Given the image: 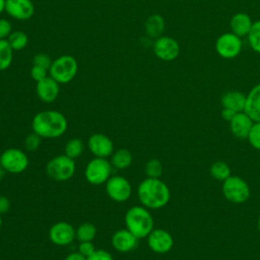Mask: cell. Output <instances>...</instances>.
I'll return each instance as SVG.
<instances>
[{
  "mask_svg": "<svg viewBox=\"0 0 260 260\" xmlns=\"http://www.w3.org/2000/svg\"><path fill=\"white\" fill-rule=\"evenodd\" d=\"M68 127L66 117L56 110H44L37 113L31 121L32 132L42 138L52 139L62 136Z\"/></svg>",
  "mask_w": 260,
  "mask_h": 260,
  "instance_id": "6da1fadb",
  "label": "cell"
},
{
  "mask_svg": "<svg viewBox=\"0 0 260 260\" xmlns=\"http://www.w3.org/2000/svg\"><path fill=\"white\" fill-rule=\"evenodd\" d=\"M137 196L142 206L159 209L170 201L171 192L168 185L159 178H146L139 184Z\"/></svg>",
  "mask_w": 260,
  "mask_h": 260,
  "instance_id": "7a4b0ae2",
  "label": "cell"
},
{
  "mask_svg": "<svg viewBox=\"0 0 260 260\" xmlns=\"http://www.w3.org/2000/svg\"><path fill=\"white\" fill-rule=\"evenodd\" d=\"M125 225L138 240L146 238L154 229V221L149 209L136 205L130 207L125 213Z\"/></svg>",
  "mask_w": 260,
  "mask_h": 260,
  "instance_id": "3957f363",
  "label": "cell"
},
{
  "mask_svg": "<svg viewBox=\"0 0 260 260\" xmlns=\"http://www.w3.org/2000/svg\"><path fill=\"white\" fill-rule=\"evenodd\" d=\"M78 72L77 60L71 55H61L53 60L49 75L59 84L69 83L74 79Z\"/></svg>",
  "mask_w": 260,
  "mask_h": 260,
  "instance_id": "277c9868",
  "label": "cell"
},
{
  "mask_svg": "<svg viewBox=\"0 0 260 260\" xmlns=\"http://www.w3.org/2000/svg\"><path fill=\"white\" fill-rule=\"evenodd\" d=\"M224 198L236 204L246 202L250 197V188L247 182L238 176H230L222 182L221 186Z\"/></svg>",
  "mask_w": 260,
  "mask_h": 260,
  "instance_id": "5b68a950",
  "label": "cell"
},
{
  "mask_svg": "<svg viewBox=\"0 0 260 260\" xmlns=\"http://www.w3.org/2000/svg\"><path fill=\"white\" fill-rule=\"evenodd\" d=\"M75 161L66 154H60L51 158L47 166L46 172L50 178L55 181L63 182L73 177L75 173Z\"/></svg>",
  "mask_w": 260,
  "mask_h": 260,
  "instance_id": "8992f818",
  "label": "cell"
},
{
  "mask_svg": "<svg viewBox=\"0 0 260 260\" xmlns=\"http://www.w3.org/2000/svg\"><path fill=\"white\" fill-rule=\"evenodd\" d=\"M113 166L110 160L103 157H94L85 167L84 176L91 185H102L110 179L113 172Z\"/></svg>",
  "mask_w": 260,
  "mask_h": 260,
  "instance_id": "52a82bcc",
  "label": "cell"
},
{
  "mask_svg": "<svg viewBox=\"0 0 260 260\" xmlns=\"http://www.w3.org/2000/svg\"><path fill=\"white\" fill-rule=\"evenodd\" d=\"M28 165L27 154L19 148L11 147L0 154V166L6 173L20 174L27 169Z\"/></svg>",
  "mask_w": 260,
  "mask_h": 260,
  "instance_id": "ba28073f",
  "label": "cell"
},
{
  "mask_svg": "<svg viewBox=\"0 0 260 260\" xmlns=\"http://www.w3.org/2000/svg\"><path fill=\"white\" fill-rule=\"evenodd\" d=\"M107 195L115 202H125L132 194V187L130 182L122 176H111L106 182Z\"/></svg>",
  "mask_w": 260,
  "mask_h": 260,
  "instance_id": "9c48e42d",
  "label": "cell"
},
{
  "mask_svg": "<svg viewBox=\"0 0 260 260\" xmlns=\"http://www.w3.org/2000/svg\"><path fill=\"white\" fill-rule=\"evenodd\" d=\"M242 40L233 32H224L215 42V51L223 59H234L242 51Z\"/></svg>",
  "mask_w": 260,
  "mask_h": 260,
  "instance_id": "30bf717a",
  "label": "cell"
},
{
  "mask_svg": "<svg viewBox=\"0 0 260 260\" xmlns=\"http://www.w3.org/2000/svg\"><path fill=\"white\" fill-rule=\"evenodd\" d=\"M154 55L162 61H173L180 54V45L172 37L160 36L154 40L152 45Z\"/></svg>",
  "mask_w": 260,
  "mask_h": 260,
  "instance_id": "8fae6325",
  "label": "cell"
},
{
  "mask_svg": "<svg viewBox=\"0 0 260 260\" xmlns=\"http://www.w3.org/2000/svg\"><path fill=\"white\" fill-rule=\"evenodd\" d=\"M146 239L149 249L157 254L168 253L174 245L172 235L164 229H153Z\"/></svg>",
  "mask_w": 260,
  "mask_h": 260,
  "instance_id": "7c38bea8",
  "label": "cell"
},
{
  "mask_svg": "<svg viewBox=\"0 0 260 260\" xmlns=\"http://www.w3.org/2000/svg\"><path fill=\"white\" fill-rule=\"evenodd\" d=\"M49 239L57 246H67L76 239L75 229L67 221H58L50 228Z\"/></svg>",
  "mask_w": 260,
  "mask_h": 260,
  "instance_id": "4fadbf2b",
  "label": "cell"
},
{
  "mask_svg": "<svg viewBox=\"0 0 260 260\" xmlns=\"http://www.w3.org/2000/svg\"><path fill=\"white\" fill-rule=\"evenodd\" d=\"M87 148L94 157L107 158L114 152L113 141L103 133L91 134L87 140Z\"/></svg>",
  "mask_w": 260,
  "mask_h": 260,
  "instance_id": "5bb4252c",
  "label": "cell"
},
{
  "mask_svg": "<svg viewBox=\"0 0 260 260\" xmlns=\"http://www.w3.org/2000/svg\"><path fill=\"white\" fill-rule=\"evenodd\" d=\"M5 12L15 20H28L35 13L31 0H6Z\"/></svg>",
  "mask_w": 260,
  "mask_h": 260,
  "instance_id": "9a60e30c",
  "label": "cell"
},
{
  "mask_svg": "<svg viewBox=\"0 0 260 260\" xmlns=\"http://www.w3.org/2000/svg\"><path fill=\"white\" fill-rule=\"evenodd\" d=\"M60 84L50 75L37 82L36 92L43 103H53L59 94Z\"/></svg>",
  "mask_w": 260,
  "mask_h": 260,
  "instance_id": "2e32d148",
  "label": "cell"
},
{
  "mask_svg": "<svg viewBox=\"0 0 260 260\" xmlns=\"http://www.w3.org/2000/svg\"><path fill=\"white\" fill-rule=\"evenodd\" d=\"M111 242L116 251L127 253L136 248L138 239L127 229H121L113 234Z\"/></svg>",
  "mask_w": 260,
  "mask_h": 260,
  "instance_id": "e0dca14e",
  "label": "cell"
},
{
  "mask_svg": "<svg viewBox=\"0 0 260 260\" xmlns=\"http://www.w3.org/2000/svg\"><path fill=\"white\" fill-rule=\"evenodd\" d=\"M253 124L254 121L245 111H243L235 115V117L230 122V127L234 136L244 139L248 137Z\"/></svg>",
  "mask_w": 260,
  "mask_h": 260,
  "instance_id": "ac0fdd59",
  "label": "cell"
},
{
  "mask_svg": "<svg viewBox=\"0 0 260 260\" xmlns=\"http://www.w3.org/2000/svg\"><path fill=\"white\" fill-rule=\"evenodd\" d=\"M244 111L254 122H260V83L252 87L246 95Z\"/></svg>",
  "mask_w": 260,
  "mask_h": 260,
  "instance_id": "d6986e66",
  "label": "cell"
},
{
  "mask_svg": "<svg viewBox=\"0 0 260 260\" xmlns=\"http://www.w3.org/2000/svg\"><path fill=\"white\" fill-rule=\"evenodd\" d=\"M252 24H253V21L251 17L245 12H238L234 14L230 20V26H231L232 32L240 38L248 36L252 27Z\"/></svg>",
  "mask_w": 260,
  "mask_h": 260,
  "instance_id": "ffe728a7",
  "label": "cell"
},
{
  "mask_svg": "<svg viewBox=\"0 0 260 260\" xmlns=\"http://www.w3.org/2000/svg\"><path fill=\"white\" fill-rule=\"evenodd\" d=\"M222 108L231 109L237 113L243 112L246 105V95L239 90H229L220 99Z\"/></svg>",
  "mask_w": 260,
  "mask_h": 260,
  "instance_id": "44dd1931",
  "label": "cell"
},
{
  "mask_svg": "<svg viewBox=\"0 0 260 260\" xmlns=\"http://www.w3.org/2000/svg\"><path fill=\"white\" fill-rule=\"evenodd\" d=\"M165 27H166L165 19L159 14L149 15L144 24V28L147 37L154 40L162 36L165 31Z\"/></svg>",
  "mask_w": 260,
  "mask_h": 260,
  "instance_id": "7402d4cb",
  "label": "cell"
},
{
  "mask_svg": "<svg viewBox=\"0 0 260 260\" xmlns=\"http://www.w3.org/2000/svg\"><path fill=\"white\" fill-rule=\"evenodd\" d=\"M110 161L114 169L125 170L131 166L133 161V155L130 150L126 148H120L112 153Z\"/></svg>",
  "mask_w": 260,
  "mask_h": 260,
  "instance_id": "603a6c76",
  "label": "cell"
},
{
  "mask_svg": "<svg viewBox=\"0 0 260 260\" xmlns=\"http://www.w3.org/2000/svg\"><path fill=\"white\" fill-rule=\"evenodd\" d=\"M13 52L7 40H0V71L10 67L13 60Z\"/></svg>",
  "mask_w": 260,
  "mask_h": 260,
  "instance_id": "cb8c5ba5",
  "label": "cell"
},
{
  "mask_svg": "<svg viewBox=\"0 0 260 260\" xmlns=\"http://www.w3.org/2000/svg\"><path fill=\"white\" fill-rule=\"evenodd\" d=\"M7 42L13 51H20L27 46L28 37L22 30H13L7 38Z\"/></svg>",
  "mask_w": 260,
  "mask_h": 260,
  "instance_id": "d4e9b609",
  "label": "cell"
},
{
  "mask_svg": "<svg viewBox=\"0 0 260 260\" xmlns=\"http://www.w3.org/2000/svg\"><path fill=\"white\" fill-rule=\"evenodd\" d=\"M209 172L213 179L221 182H223L225 179H228L231 176V169L229 165L221 160H217L213 162L209 169Z\"/></svg>",
  "mask_w": 260,
  "mask_h": 260,
  "instance_id": "484cf974",
  "label": "cell"
},
{
  "mask_svg": "<svg viewBox=\"0 0 260 260\" xmlns=\"http://www.w3.org/2000/svg\"><path fill=\"white\" fill-rule=\"evenodd\" d=\"M75 236L79 242L92 241L96 236V228L91 222H83L75 230Z\"/></svg>",
  "mask_w": 260,
  "mask_h": 260,
  "instance_id": "4316f807",
  "label": "cell"
},
{
  "mask_svg": "<svg viewBox=\"0 0 260 260\" xmlns=\"http://www.w3.org/2000/svg\"><path fill=\"white\" fill-rule=\"evenodd\" d=\"M64 151H65L64 154H66L70 158L75 159L79 157L84 151V143L79 138H72L66 142Z\"/></svg>",
  "mask_w": 260,
  "mask_h": 260,
  "instance_id": "83f0119b",
  "label": "cell"
},
{
  "mask_svg": "<svg viewBox=\"0 0 260 260\" xmlns=\"http://www.w3.org/2000/svg\"><path fill=\"white\" fill-rule=\"evenodd\" d=\"M248 42L253 51L260 54V20L253 22L248 34Z\"/></svg>",
  "mask_w": 260,
  "mask_h": 260,
  "instance_id": "f1b7e54d",
  "label": "cell"
},
{
  "mask_svg": "<svg viewBox=\"0 0 260 260\" xmlns=\"http://www.w3.org/2000/svg\"><path fill=\"white\" fill-rule=\"evenodd\" d=\"M144 172L147 178H160L162 174V164L157 158H151L146 162Z\"/></svg>",
  "mask_w": 260,
  "mask_h": 260,
  "instance_id": "f546056e",
  "label": "cell"
},
{
  "mask_svg": "<svg viewBox=\"0 0 260 260\" xmlns=\"http://www.w3.org/2000/svg\"><path fill=\"white\" fill-rule=\"evenodd\" d=\"M42 142V137L39 136L37 133L31 132L28 135H26L23 145H24V149L28 152H34L36 150H38V148L40 147Z\"/></svg>",
  "mask_w": 260,
  "mask_h": 260,
  "instance_id": "4dcf8cb0",
  "label": "cell"
},
{
  "mask_svg": "<svg viewBox=\"0 0 260 260\" xmlns=\"http://www.w3.org/2000/svg\"><path fill=\"white\" fill-rule=\"evenodd\" d=\"M247 139L252 147L260 150V122H254Z\"/></svg>",
  "mask_w": 260,
  "mask_h": 260,
  "instance_id": "1f68e13d",
  "label": "cell"
},
{
  "mask_svg": "<svg viewBox=\"0 0 260 260\" xmlns=\"http://www.w3.org/2000/svg\"><path fill=\"white\" fill-rule=\"evenodd\" d=\"M52 59L48 54L45 53H39L36 54L32 58V65H38L41 67H44L49 70L51 64H52Z\"/></svg>",
  "mask_w": 260,
  "mask_h": 260,
  "instance_id": "d6a6232c",
  "label": "cell"
},
{
  "mask_svg": "<svg viewBox=\"0 0 260 260\" xmlns=\"http://www.w3.org/2000/svg\"><path fill=\"white\" fill-rule=\"evenodd\" d=\"M30 76L36 82H38L49 76V70L38 65H32L30 68Z\"/></svg>",
  "mask_w": 260,
  "mask_h": 260,
  "instance_id": "836d02e7",
  "label": "cell"
},
{
  "mask_svg": "<svg viewBox=\"0 0 260 260\" xmlns=\"http://www.w3.org/2000/svg\"><path fill=\"white\" fill-rule=\"evenodd\" d=\"M12 31L11 22L6 18H0V40H7Z\"/></svg>",
  "mask_w": 260,
  "mask_h": 260,
  "instance_id": "e575fe53",
  "label": "cell"
},
{
  "mask_svg": "<svg viewBox=\"0 0 260 260\" xmlns=\"http://www.w3.org/2000/svg\"><path fill=\"white\" fill-rule=\"evenodd\" d=\"M86 260H114V259L112 254L107 250L95 249L88 257H86Z\"/></svg>",
  "mask_w": 260,
  "mask_h": 260,
  "instance_id": "d590c367",
  "label": "cell"
},
{
  "mask_svg": "<svg viewBox=\"0 0 260 260\" xmlns=\"http://www.w3.org/2000/svg\"><path fill=\"white\" fill-rule=\"evenodd\" d=\"M95 250L94 245L92 241H87V242H79L78 246V252L83 255L85 258L88 257L93 251Z\"/></svg>",
  "mask_w": 260,
  "mask_h": 260,
  "instance_id": "8d00e7d4",
  "label": "cell"
},
{
  "mask_svg": "<svg viewBox=\"0 0 260 260\" xmlns=\"http://www.w3.org/2000/svg\"><path fill=\"white\" fill-rule=\"evenodd\" d=\"M10 208V201L6 196H0V214L6 213Z\"/></svg>",
  "mask_w": 260,
  "mask_h": 260,
  "instance_id": "74e56055",
  "label": "cell"
},
{
  "mask_svg": "<svg viewBox=\"0 0 260 260\" xmlns=\"http://www.w3.org/2000/svg\"><path fill=\"white\" fill-rule=\"evenodd\" d=\"M237 114V112L231 110V109H228V108H222V111H221V117L224 121H228V122H231L232 119L235 117V115Z\"/></svg>",
  "mask_w": 260,
  "mask_h": 260,
  "instance_id": "f35d334b",
  "label": "cell"
},
{
  "mask_svg": "<svg viewBox=\"0 0 260 260\" xmlns=\"http://www.w3.org/2000/svg\"><path fill=\"white\" fill-rule=\"evenodd\" d=\"M64 260H86V258L77 251L68 254Z\"/></svg>",
  "mask_w": 260,
  "mask_h": 260,
  "instance_id": "ab89813d",
  "label": "cell"
},
{
  "mask_svg": "<svg viewBox=\"0 0 260 260\" xmlns=\"http://www.w3.org/2000/svg\"><path fill=\"white\" fill-rule=\"evenodd\" d=\"M5 2L6 0H0V14L5 11Z\"/></svg>",
  "mask_w": 260,
  "mask_h": 260,
  "instance_id": "60d3db41",
  "label": "cell"
},
{
  "mask_svg": "<svg viewBox=\"0 0 260 260\" xmlns=\"http://www.w3.org/2000/svg\"><path fill=\"white\" fill-rule=\"evenodd\" d=\"M5 174H6V171L0 166V182L3 180V178L5 177Z\"/></svg>",
  "mask_w": 260,
  "mask_h": 260,
  "instance_id": "b9f144b4",
  "label": "cell"
},
{
  "mask_svg": "<svg viewBox=\"0 0 260 260\" xmlns=\"http://www.w3.org/2000/svg\"><path fill=\"white\" fill-rule=\"evenodd\" d=\"M257 228H258V230H259V232H260V215H259L258 220H257Z\"/></svg>",
  "mask_w": 260,
  "mask_h": 260,
  "instance_id": "7bdbcfd3",
  "label": "cell"
},
{
  "mask_svg": "<svg viewBox=\"0 0 260 260\" xmlns=\"http://www.w3.org/2000/svg\"><path fill=\"white\" fill-rule=\"evenodd\" d=\"M2 226V217H1V214H0V229Z\"/></svg>",
  "mask_w": 260,
  "mask_h": 260,
  "instance_id": "ee69618b",
  "label": "cell"
},
{
  "mask_svg": "<svg viewBox=\"0 0 260 260\" xmlns=\"http://www.w3.org/2000/svg\"><path fill=\"white\" fill-rule=\"evenodd\" d=\"M0 122H1V117H0Z\"/></svg>",
  "mask_w": 260,
  "mask_h": 260,
  "instance_id": "f6af8a7d",
  "label": "cell"
}]
</instances>
